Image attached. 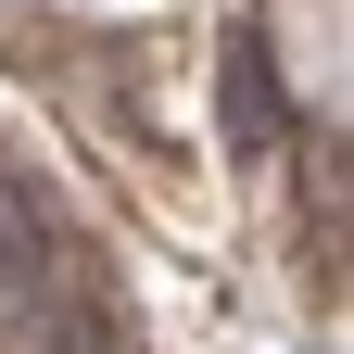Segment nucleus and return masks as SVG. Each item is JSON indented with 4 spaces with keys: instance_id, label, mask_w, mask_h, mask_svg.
<instances>
[{
    "instance_id": "nucleus-1",
    "label": "nucleus",
    "mask_w": 354,
    "mask_h": 354,
    "mask_svg": "<svg viewBox=\"0 0 354 354\" xmlns=\"http://www.w3.org/2000/svg\"><path fill=\"white\" fill-rule=\"evenodd\" d=\"M215 114H228V152H279L291 102H279V64L253 38H228V64H215Z\"/></svg>"
},
{
    "instance_id": "nucleus-2",
    "label": "nucleus",
    "mask_w": 354,
    "mask_h": 354,
    "mask_svg": "<svg viewBox=\"0 0 354 354\" xmlns=\"http://www.w3.org/2000/svg\"><path fill=\"white\" fill-rule=\"evenodd\" d=\"M64 291V241L26 190H0V304H51Z\"/></svg>"
}]
</instances>
